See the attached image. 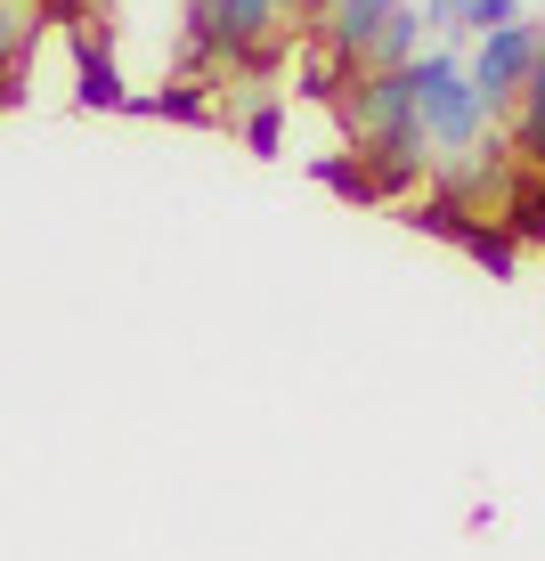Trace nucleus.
<instances>
[{"instance_id":"1","label":"nucleus","mask_w":545,"mask_h":561,"mask_svg":"<svg viewBox=\"0 0 545 561\" xmlns=\"http://www.w3.org/2000/svg\"><path fill=\"white\" fill-rule=\"evenodd\" d=\"M407 73H416V123H423L432 163L480 154V139H489V106H480V90H473V66H464L456 49H423Z\"/></svg>"},{"instance_id":"2","label":"nucleus","mask_w":545,"mask_h":561,"mask_svg":"<svg viewBox=\"0 0 545 561\" xmlns=\"http://www.w3.org/2000/svg\"><path fill=\"white\" fill-rule=\"evenodd\" d=\"M537 49H545V25H537V16H521V25L489 33V42L464 57V66H473V90H480V106H489V114H513V106H521Z\"/></svg>"},{"instance_id":"3","label":"nucleus","mask_w":545,"mask_h":561,"mask_svg":"<svg viewBox=\"0 0 545 561\" xmlns=\"http://www.w3.org/2000/svg\"><path fill=\"white\" fill-rule=\"evenodd\" d=\"M407 9V0H334V16L318 25V49L334 57V66L359 82L366 73V57H375V42H383V25Z\"/></svg>"},{"instance_id":"4","label":"nucleus","mask_w":545,"mask_h":561,"mask_svg":"<svg viewBox=\"0 0 545 561\" xmlns=\"http://www.w3.org/2000/svg\"><path fill=\"white\" fill-rule=\"evenodd\" d=\"M489 220H497L513 244H545V171H521V163H513V180H504V196H497Z\"/></svg>"},{"instance_id":"5","label":"nucleus","mask_w":545,"mask_h":561,"mask_svg":"<svg viewBox=\"0 0 545 561\" xmlns=\"http://www.w3.org/2000/svg\"><path fill=\"white\" fill-rule=\"evenodd\" d=\"M130 114H163V123H212V82H171V90H130Z\"/></svg>"},{"instance_id":"6","label":"nucleus","mask_w":545,"mask_h":561,"mask_svg":"<svg viewBox=\"0 0 545 561\" xmlns=\"http://www.w3.org/2000/svg\"><path fill=\"white\" fill-rule=\"evenodd\" d=\"M464 253H473L480 268H489V277H513V261H521V244H513V237H504V228H497V220H473V228H464Z\"/></svg>"},{"instance_id":"7","label":"nucleus","mask_w":545,"mask_h":561,"mask_svg":"<svg viewBox=\"0 0 545 561\" xmlns=\"http://www.w3.org/2000/svg\"><path fill=\"white\" fill-rule=\"evenodd\" d=\"M521 0H456V33H473V42H489V33H504V25H521Z\"/></svg>"},{"instance_id":"8","label":"nucleus","mask_w":545,"mask_h":561,"mask_svg":"<svg viewBox=\"0 0 545 561\" xmlns=\"http://www.w3.org/2000/svg\"><path fill=\"white\" fill-rule=\"evenodd\" d=\"M33 16L57 33H90V16H99V0H33Z\"/></svg>"},{"instance_id":"9","label":"nucleus","mask_w":545,"mask_h":561,"mask_svg":"<svg viewBox=\"0 0 545 561\" xmlns=\"http://www.w3.org/2000/svg\"><path fill=\"white\" fill-rule=\"evenodd\" d=\"M277 139H285V114H277V106H252V114H245V147H252V154H277Z\"/></svg>"},{"instance_id":"10","label":"nucleus","mask_w":545,"mask_h":561,"mask_svg":"<svg viewBox=\"0 0 545 561\" xmlns=\"http://www.w3.org/2000/svg\"><path fill=\"white\" fill-rule=\"evenodd\" d=\"M334 16V0H302V25H326Z\"/></svg>"},{"instance_id":"11","label":"nucleus","mask_w":545,"mask_h":561,"mask_svg":"<svg viewBox=\"0 0 545 561\" xmlns=\"http://www.w3.org/2000/svg\"><path fill=\"white\" fill-rule=\"evenodd\" d=\"M285 16H294V25H302V0H285Z\"/></svg>"}]
</instances>
